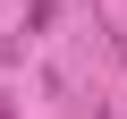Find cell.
Listing matches in <instances>:
<instances>
[{
  "label": "cell",
  "mask_w": 127,
  "mask_h": 119,
  "mask_svg": "<svg viewBox=\"0 0 127 119\" xmlns=\"http://www.w3.org/2000/svg\"><path fill=\"white\" fill-rule=\"evenodd\" d=\"M51 17H59V0H26V34H51Z\"/></svg>",
  "instance_id": "cell-1"
},
{
  "label": "cell",
  "mask_w": 127,
  "mask_h": 119,
  "mask_svg": "<svg viewBox=\"0 0 127 119\" xmlns=\"http://www.w3.org/2000/svg\"><path fill=\"white\" fill-rule=\"evenodd\" d=\"M0 119H17V111H9V102H0Z\"/></svg>",
  "instance_id": "cell-2"
}]
</instances>
